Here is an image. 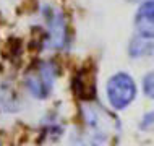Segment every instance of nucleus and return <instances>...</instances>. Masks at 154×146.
<instances>
[{
	"instance_id": "4",
	"label": "nucleus",
	"mask_w": 154,
	"mask_h": 146,
	"mask_svg": "<svg viewBox=\"0 0 154 146\" xmlns=\"http://www.w3.org/2000/svg\"><path fill=\"white\" fill-rule=\"evenodd\" d=\"M136 96V85L127 73H117L107 83V99L114 109L128 107Z\"/></svg>"
},
{
	"instance_id": "5",
	"label": "nucleus",
	"mask_w": 154,
	"mask_h": 146,
	"mask_svg": "<svg viewBox=\"0 0 154 146\" xmlns=\"http://www.w3.org/2000/svg\"><path fill=\"white\" fill-rule=\"evenodd\" d=\"M135 28L143 39L149 41L154 37V0H146L140 7L135 16Z\"/></svg>"
},
{
	"instance_id": "1",
	"label": "nucleus",
	"mask_w": 154,
	"mask_h": 146,
	"mask_svg": "<svg viewBox=\"0 0 154 146\" xmlns=\"http://www.w3.org/2000/svg\"><path fill=\"white\" fill-rule=\"evenodd\" d=\"M57 75H59V68L54 62H37L28 70L26 76H24L26 89L36 99L49 98L54 85H55Z\"/></svg>"
},
{
	"instance_id": "3",
	"label": "nucleus",
	"mask_w": 154,
	"mask_h": 146,
	"mask_svg": "<svg viewBox=\"0 0 154 146\" xmlns=\"http://www.w3.org/2000/svg\"><path fill=\"white\" fill-rule=\"evenodd\" d=\"M81 114L85 119V123L89 130H93L104 138L110 140L119 132L120 123L110 112H107L102 106H97L94 102H85L81 107Z\"/></svg>"
},
{
	"instance_id": "2",
	"label": "nucleus",
	"mask_w": 154,
	"mask_h": 146,
	"mask_svg": "<svg viewBox=\"0 0 154 146\" xmlns=\"http://www.w3.org/2000/svg\"><path fill=\"white\" fill-rule=\"evenodd\" d=\"M42 21L45 28L44 45L51 51H62L68 41V31H66V21L63 13L57 7L45 3L41 8Z\"/></svg>"
},
{
	"instance_id": "6",
	"label": "nucleus",
	"mask_w": 154,
	"mask_h": 146,
	"mask_svg": "<svg viewBox=\"0 0 154 146\" xmlns=\"http://www.w3.org/2000/svg\"><path fill=\"white\" fill-rule=\"evenodd\" d=\"M70 140H72V146H107L109 143L107 138H104L102 135L89 130V128L73 132Z\"/></svg>"
},
{
	"instance_id": "8",
	"label": "nucleus",
	"mask_w": 154,
	"mask_h": 146,
	"mask_svg": "<svg viewBox=\"0 0 154 146\" xmlns=\"http://www.w3.org/2000/svg\"><path fill=\"white\" fill-rule=\"evenodd\" d=\"M148 39H143V37H135V39L130 42V55L133 57H141L148 54Z\"/></svg>"
},
{
	"instance_id": "10",
	"label": "nucleus",
	"mask_w": 154,
	"mask_h": 146,
	"mask_svg": "<svg viewBox=\"0 0 154 146\" xmlns=\"http://www.w3.org/2000/svg\"><path fill=\"white\" fill-rule=\"evenodd\" d=\"M131 2H136V0H131Z\"/></svg>"
},
{
	"instance_id": "7",
	"label": "nucleus",
	"mask_w": 154,
	"mask_h": 146,
	"mask_svg": "<svg viewBox=\"0 0 154 146\" xmlns=\"http://www.w3.org/2000/svg\"><path fill=\"white\" fill-rule=\"evenodd\" d=\"M0 107L7 112H15L20 109V99L16 91L10 85L0 86Z\"/></svg>"
},
{
	"instance_id": "9",
	"label": "nucleus",
	"mask_w": 154,
	"mask_h": 146,
	"mask_svg": "<svg viewBox=\"0 0 154 146\" xmlns=\"http://www.w3.org/2000/svg\"><path fill=\"white\" fill-rule=\"evenodd\" d=\"M143 91L148 98L154 99V72L149 73L146 78L143 80Z\"/></svg>"
},
{
	"instance_id": "11",
	"label": "nucleus",
	"mask_w": 154,
	"mask_h": 146,
	"mask_svg": "<svg viewBox=\"0 0 154 146\" xmlns=\"http://www.w3.org/2000/svg\"><path fill=\"white\" fill-rule=\"evenodd\" d=\"M0 146H2V144H0Z\"/></svg>"
}]
</instances>
